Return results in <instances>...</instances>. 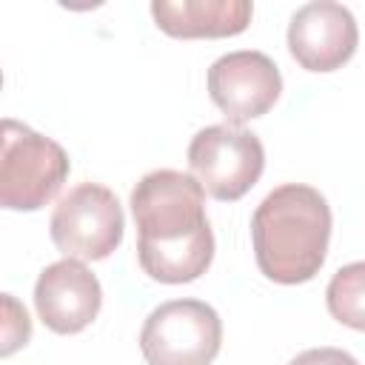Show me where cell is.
I'll return each mask as SVG.
<instances>
[{"mask_svg":"<svg viewBox=\"0 0 365 365\" xmlns=\"http://www.w3.org/2000/svg\"><path fill=\"white\" fill-rule=\"evenodd\" d=\"M29 339H31V319H29L26 308L11 294H3V348H0V354L11 356Z\"/></svg>","mask_w":365,"mask_h":365,"instance_id":"obj_12","label":"cell"},{"mask_svg":"<svg viewBox=\"0 0 365 365\" xmlns=\"http://www.w3.org/2000/svg\"><path fill=\"white\" fill-rule=\"evenodd\" d=\"M328 314L354 331H365V259L342 265L325 288Z\"/></svg>","mask_w":365,"mask_h":365,"instance_id":"obj_11","label":"cell"},{"mask_svg":"<svg viewBox=\"0 0 365 365\" xmlns=\"http://www.w3.org/2000/svg\"><path fill=\"white\" fill-rule=\"evenodd\" d=\"M140 268L165 285L200 279L214 259L202 185L174 168L148 171L131 191Z\"/></svg>","mask_w":365,"mask_h":365,"instance_id":"obj_1","label":"cell"},{"mask_svg":"<svg viewBox=\"0 0 365 365\" xmlns=\"http://www.w3.org/2000/svg\"><path fill=\"white\" fill-rule=\"evenodd\" d=\"M191 177L220 202L242 200L262 177L265 148L254 131L237 125H205L188 143Z\"/></svg>","mask_w":365,"mask_h":365,"instance_id":"obj_6","label":"cell"},{"mask_svg":"<svg viewBox=\"0 0 365 365\" xmlns=\"http://www.w3.org/2000/svg\"><path fill=\"white\" fill-rule=\"evenodd\" d=\"M254 6L248 0H154L151 17L160 31L180 40L237 37L248 29Z\"/></svg>","mask_w":365,"mask_h":365,"instance_id":"obj_10","label":"cell"},{"mask_svg":"<svg viewBox=\"0 0 365 365\" xmlns=\"http://www.w3.org/2000/svg\"><path fill=\"white\" fill-rule=\"evenodd\" d=\"M125 217L111 188L100 182H80L51 211L48 237L66 259L97 262L123 242Z\"/></svg>","mask_w":365,"mask_h":365,"instance_id":"obj_4","label":"cell"},{"mask_svg":"<svg viewBox=\"0 0 365 365\" xmlns=\"http://www.w3.org/2000/svg\"><path fill=\"white\" fill-rule=\"evenodd\" d=\"M331 225V205L314 185H277L251 214L257 268L277 285H302L314 279L328 257Z\"/></svg>","mask_w":365,"mask_h":365,"instance_id":"obj_2","label":"cell"},{"mask_svg":"<svg viewBox=\"0 0 365 365\" xmlns=\"http://www.w3.org/2000/svg\"><path fill=\"white\" fill-rule=\"evenodd\" d=\"M288 365H359L356 356H351L342 348H308L302 354H297Z\"/></svg>","mask_w":365,"mask_h":365,"instance_id":"obj_13","label":"cell"},{"mask_svg":"<svg viewBox=\"0 0 365 365\" xmlns=\"http://www.w3.org/2000/svg\"><path fill=\"white\" fill-rule=\"evenodd\" d=\"M71 160L66 148L17 123L3 120L0 134V205L6 211H37L51 202L68 180Z\"/></svg>","mask_w":365,"mask_h":365,"instance_id":"obj_3","label":"cell"},{"mask_svg":"<svg viewBox=\"0 0 365 365\" xmlns=\"http://www.w3.org/2000/svg\"><path fill=\"white\" fill-rule=\"evenodd\" d=\"M222 348V319L202 299H168L157 305L140 331L148 365H211Z\"/></svg>","mask_w":365,"mask_h":365,"instance_id":"obj_5","label":"cell"},{"mask_svg":"<svg viewBox=\"0 0 365 365\" xmlns=\"http://www.w3.org/2000/svg\"><path fill=\"white\" fill-rule=\"evenodd\" d=\"M288 51L305 71H336L342 68L356 46L359 26L351 9L334 0H314L299 6L288 23Z\"/></svg>","mask_w":365,"mask_h":365,"instance_id":"obj_8","label":"cell"},{"mask_svg":"<svg viewBox=\"0 0 365 365\" xmlns=\"http://www.w3.org/2000/svg\"><path fill=\"white\" fill-rule=\"evenodd\" d=\"M34 308L48 331L80 334L103 308L100 279L86 262L63 257L40 271L34 282Z\"/></svg>","mask_w":365,"mask_h":365,"instance_id":"obj_9","label":"cell"},{"mask_svg":"<svg viewBox=\"0 0 365 365\" xmlns=\"http://www.w3.org/2000/svg\"><path fill=\"white\" fill-rule=\"evenodd\" d=\"M282 94L277 63L254 48H240L217 57L208 68V97L225 114L228 125H242L274 108Z\"/></svg>","mask_w":365,"mask_h":365,"instance_id":"obj_7","label":"cell"}]
</instances>
